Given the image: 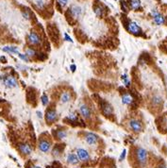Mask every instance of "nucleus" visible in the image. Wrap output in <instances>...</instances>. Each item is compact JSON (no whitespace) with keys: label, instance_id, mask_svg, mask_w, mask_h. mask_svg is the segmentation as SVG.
<instances>
[{"label":"nucleus","instance_id":"1","mask_svg":"<svg viewBox=\"0 0 167 168\" xmlns=\"http://www.w3.org/2000/svg\"><path fill=\"white\" fill-rule=\"evenodd\" d=\"M0 80H1L3 85L6 88L13 89V88L18 87L17 80H16V77H14L12 75H7V74L0 75Z\"/></svg>","mask_w":167,"mask_h":168},{"label":"nucleus","instance_id":"2","mask_svg":"<svg viewBox=\"0 0 167 168\" xmlns=\"http://www.w3.org/2000/svg\"><path fill=\"white\" fill-rule=\"evenodd\" d=\"M148 152L146 149L143 147H138L136 149V160L141 166H144L147 162Z\"/></svg>","mask_w":167,"mask_h":168},{"label":"nucleus","instance_id":"3","mask_svg":"<svg viewBox=\"0 0 167 168\" xmlns=\"http://www.w3.org/2000/svg\"><path fill=\"white\" fill-rule=\"evenodd\" d=\"M44 118H46V122L48 125H51L53 123L57 122L59 120V114L55 109H48L46 111Z\"/></svg>","mask_w":167,"mask_h":168},{"label":"nucleus","instance_id":"4","mask_svg":"<svg viewBox=\"0 0 167 168\" xmlns=\"http://www.w3.org/2000/svg\"><path fill=\"white\" fill-rule=\"evenodd\" d=\"M127 29L129 33H131V34H133V35H136V36L141 35L142 32H143L140 26H139L134 21H129V22H127Z\"/></svg>","mask_w":167,"mask_h":168},{"label":"nucleus","instance_id":"5","mask_svg":"<svg viewBox=\"0 0 167 168\" xmlns=\"http://www.w3.org/2000/svg\"><path fill=\"white\" fill-rule=\"evenodd\" d=\"M79 113L82 116L83 119L90 120L92 118V110L87 104H85V103L80 104L79 107Z\"/></svg>","mask_w":167,"mask_h":168},{"label":"nucleus","instance_id":"6","mask_svg":"<svg viewBox=\"0 0 167 168\" xmlns=\"http://www.w3.org/2000/svg\"><path fill=\"white\" fill-rule=\"evenodd\" d=\"M151 15L153 18V22L157 26H161L165 23V17L159 12L158 10L153 9L151 10Z\"/></svg>","mask_w":167,"mask_h":168},{"label":"nucleus","instance_id":"7","mask_svg":"<svg viewBox=\"0 0 167 168\" xmlns=\"http://www.w3.org/2000/svg\"><path fill=\"white\" fill-rule=\"evenodd\" d=\"M127 125H129V127L133 132L138 133L143 130V124H142V122L138 119H134V118L130 119L129 123H127Z\"/></svg>","mask_w":167,"mask_h":168},{"label":"nucleus","instance_id":"8","mask_svg":"<svg viewBox=\"0 0 167 168\" xmlns=\"http://www.w3.org/2000/svg\"><path fill=\"white\" fill-rule=\"evenodd\" d=\"M27 42H29L31 46H38L42 43V39L38 33H36L34 31H31L29 34L27 35Z\"/></svg>","mask_w":167,"mask_h":168},{"label":"nucleus","instance_id":"9","mask_svg":"<svg viewBox=\"0 0 167 168\" xmlns=\"http://www.w3.org/2000/svg\"><path fill=\"white\" fill-rule=\"evenodd\" d=\"M38 148L41 152L47 153L50 150V148H51V144H50V142L47 139L42 138V139H40V141L38 143Z\"/></svg>","mask_w":167,"mask_h":168},{"label":"nucleus","instance_id":"10","mask_svg":"<svg viewBox=\"0 0 167 168\" xmlns=\"http://www.w3.org/2000/svg\"><path fill=\"white\" fill-rule=\"evenodd\" d=\"M84 140H85L87 144L94 145V144H97L99 137H98V135H96V134L93 133V132H87L84 136Z\"/></svg>","mask_w":167,"mask_h":168},{"label":"nucleus","instance_id":"11","mask_svg":"<svg viewBox=\"0 0 167 168\" xmlns=\"http://www.w3.org/2000/svg\"><path fill=\"white\" fill-rule=\"evenodd\" d=\"M76 154L80 161H88L91 159L90 153L85 148H77L76 150Z\"/></svg>","mask_w":167,"mask_h":168},{"label":"nucleus","instance_id":"12","mask_svg":"<svg viewBox=\"0 0 167 168\" xmlns=\"http://www.w3.org/2000/svg\"><path fill=\"white\" fill-rule=\"evenodd\" d=\"M18 150L20 151L21 154L25 156H29L32 153V147L29 144L27 143H21L18 144Z\"/></svg>","mask_w":167,"mask_h":168},{"label":"nucleus","instance_id":"13","mask_svg":"<svg viewBox=\"0 0 167 168\" xmlns=\"http://www.w3.org/2000/svg\"><path fill=\"white\" fill-rule=\"evenodd\" d=\"M101 110H102L103 114H105L106 116H110V115H113V106H111L107 101H103L102 102V104H101Z\"/></svg>","mask_w":167,"mask_h":168},{"label":"nucleus","instance_id":"14","mask_svg":"<svg viewBox=\"0 0 167 168\" xmlns=\"http://www.w3.org/2000/svg\"><path fill=\"white\" fill-rule=\"evenodd\" d=\"M71 13L72 16L77 19L80 18L81 16L83 15V9L80 6H77V5H74V6L71 7Z\"/></svg>","mask_w":167,"mask_h":168},{"label":"nucleus","instance_id":"15","mask_svg":"<svg viewBox=\"0 0 167 168\" xmlns=\"http://www.w3.org/2000/svg\"><path fill=\"white\" fill-rule=\"evenodd\" d=\"M121 100H122V104L126 105V106H129L133 102V97L129 93V92H125L121 94Z\"/></svg>","mask_w":167,"mask_h":168},{"label":"nucleus","instance_id":"16","mask_svg":"<svg viewBox=\"0 0 167 168\" xmlns=\"http://www.w3.org/2000/svg\"><path fill=\"white\" fill-rule=\"evenodd\" d=\"M53 135L57 140H63L67 137V131L64 128H59V130H54Z\"/></svg>","mask_w":167,"mask_h":168},{"label":"nucleus","instance_id":"17","mask_svg":"<svg viewBox=\"0 0 167 168\" xmlns=\"http://www.w3.org/2000/svg\"><path fill=\"white\" fill-rule=\"evenodd\" d=\"M72 100V94L69 92H63L62 94H60V103L63 104H67L69 103Z\"/></svg>","mask_w":167,"mask_h":168},{"label":"nucleus","instance_id":"18","mask_svg":"<svg viewBox=\"0 0 167 168\" xmlns=\"http://www.w3.org/2000/svg\"><path fill=\"white\" fill-rule=\"evenodd\" d=\"M66 160H67L68 164H72V165H76V164H77L80 161L79 160V158H77V154H74V153H69L67 155V159H66Z\"/></svg>","mask_w":167,"mask_h":168},{"label":"nucleus","instance_id":"19","mask_svg":"<svg viewBox=\"0 0 167 168\" xmlns=\"http://www.w3.org/2000/svg\"><path fill=\"white\" fill-rule=\"evenodd\" d=\"M2 50L4 52H7L10 54H19V49L17 46H4L2 47Z\"/></svg>","mask_w":167,"mask_h":168},{"label":"nucleus","instance_id":"20","mask_svg":"<svg viewBox=\"0 0 167 168\" xmlns=\"http://www.w3.org/2000/svg\"><path fill=\"white\" fill-rule=\"evenodd\" d=\"M93 13L96 15V17L102 18L104 15V7L102 5H96L93 9Z\"/></svg>","mask_w":167,"mask_h":168},{"label":"nucleus","instance_id":"21","mask_svg":"<svg viewBox=\"0 0 167 168\" xmlns=\"http://www.w3.org/2000/svg\"><path fill=\"white\" fill-rule=\"evenodd\" d=\"M130 9L133 10H137L141 8V0H129Z\"/></svg>","mask_w":167,"mask_h":168},{"label":"nucleus","instance_id":"22","mask_svg":"<svg viewBox=\"0 0 167 168\" xmlns=\"http://www.w3.org/2000/svg\"><path fill=\"white\" fill-rule=\"evenodd\" d=\"M25 54L29 57V59L30 58H34L36 57V56L38 55V52L36 51V50L34 48H32V47H27L26 48V51H25Z\"/></svg>","mask_w":167,"mask_h":168},{"label":"nucleus","instance_id":"23","mask_svg":"<svg viewBox=\"0 0 167 168\" xmlns=\"http://www.w3.org/2000/svg\"><path fill=\"white\" fill-rule=\"evenodd\" d=\"M121 80H122V82H123V84L126 87H129L130 86V80H129V76H127V74H123L121 76Z\"/></svg>","mask_w":167,"mask_h":168},{"label":"nucleus","instance_id":"24","mask_svg":"<svg viewBox=\"0 0 167 168\" xmlns=\"http://www.w3.org/2000/svg\"><path fill=\"white\" fill-rule=\"evenodd\" d=\"M66 119L69 120L70 122H77L79 121V115H77L76 113H71L67 115Z\"/></svg>","mask_w":167,"mask_h":168},{"label":"nucleus","instance_id":"25","mask_svg":"<svg viewBox=\"0 0 167 168\" xmlns=\"http://www.w3.org/2000/svg\"><path fill=\"white\" fill-rule=\"evenodd\" d=\"M41 102L43 104V106H44V107H46V106L49 104V97L46 94H43V96L41 97Z\"/></svg>","mask_w":167,"mask_h":168},{"label":"nucleus","instance_id":"26","mask_svg":"<svg viewBox=\"0 0 167 168\" xmlns=\"http://www.w3.org/2000/svg\"><path fill=\"white\" fill-rule=\"evenodd\" d=\"M35 5L38 9L43 10L44 8V5H46V2H44V0H36L35 1Z\"/></svg>","mask_w":167,"mask_h":168},{"label":"nucleus","instance_id":"27","mask_svg":"<svg viewBox=\"0 0 167 168\" xmlns=\"http://www.w3.org/2000/svg\"><path fill=\"white\" fill-rule=\"evenodd\" d=\"M161 102H163V99H161L160 97H159V96L153 97V98H152V103H153L154 105H160Z\"/></svg>","mask_w":167,"mask_h":168},{"label":"nucleus","instance_id":"28","mask_svg":"<svg viewBox=\"0 0 167 168\" xmlns=\"http://www.w3.org/2000/svg\"><path fill=\"white\" fill-rule=\"evenodd\" d=\"M18 58H19L20 60H22L23 61H26V63H29V60H30L25 53H24V54H23V53H19V54H18Z\"/></svg>","mask_w":167,"mask_h":168},{"label":"nucleus","instance_id":"29","mask_svg":"<svg viewBox=\"0 0 167 168\" xmlns=\"http://www.w3.org/2000/svg\"><path fill=\"white\" fill-rule=\"evenodd\" d=\"M60 144H57V147H55L53 149V155L54 156H59L60 153H62L63 149H60Z\"/></svg>","mask_w":167,"mask_h":168},{"label":"nucleus","instance_id":"30","mask_svg":"<svg viewBox=\"0 0 167 168\" xmlns=\"http://www.w3.org/2000/svg\"><path fill=\"white\" fill-rule=\"evenodd\" d=\"M58 3L62 8H64V7H66L68 5L69 0H58Z\"/></svg>","mask_w":167,"mask_h":168},{"label":"nucleus","instance_id":"31","mask_svg":"<svg viewBox=\"0 0 167 168\" xmlns=\"http://www.w3.org/2000/svg\"><path fill=\"white\" fill-rule=\"evenodd\" d=\"M126 156H127V149L124 148L123 150H122V153L121 155L119 156V161H123L126 158Z\"/></svg>","mask_w":167,"mask_h":168},{"label":"nucleus","instance_id":"32","mask_svg":"<svg viewBox=\"0 0 167 168\" xmlns=\"http://www.w3.org/2000/svg\"><path fill=\"white\" fill-rule=\"evenodd\" d=\"M22 15L26 20H29L30 19V13H29V10H23L22 12Z\"/></svg>","mask_w":167,"mask_h":168},{"label":"nucleus","instance_id":"33","mask_svg":"<svg viewBox=\"0 0 167 168\" xmlns=\"http://www.w3.org/2000/svg\"><path fill=\"white\" fill-rule=\"evenodd\" d=\"M63 36H64V39H65V41H67V42H69V43H73V40H72V38L69 36V34L68 33H64L63 34Z\"/></svg>","mask_w":167,"mask_h":168},{"label":"nucleus","instance_id":"34","mask_svg":"<svg viewBox=\"0 0 167 168\" xmlns=\"http://www.w3.org/2000/svg\"><path fill=\"white\" fill-rule=\"evenodd\" d=\"M121 8H122V10H124V12H127V6L126 5L125 1H122L121 2Z\"/></svg>","mask_w":167,"mask_h":168},{"label":"nucleus","instance_id":"35","mask_svg":"<svg viewBox=\"0 0 167 168\" xmlns=\"http://www.w3.org/2000/svg\"><path fill=\"white\" fill-rule=\"evenodd\" d=\"M36 114H37V116H38V118H40V119L43 118V113H41L40 111H36Z\"/></svg>","mask_w":167,"mask_h":168},{"label":"nucleus","instance_id":"36","mask_svg":"<svg viewBox=\"0 0 167 168\" xmlns=\"http://www.w3.org/2000/svg\"><path fill=\"white\" fill-rule=\"evenodd\" d=\"M70 69H71V71H72V72H75V71L77 70V66H76V64H71V66H70Z\"/></svg>","mask_w":167,"mask_h":168},{"label":"nucleus","instance_id":"37","mask_svg":"<svg viewBox=\"0 0 167 168\" xmlns=\"http://www.w3.org/2000/svg\"><path fill=\"white\" fill-rule=\"evenodd\" d=\"M29 168H42L41 166H39V165H35V164H31L29 166Z\"/></svg>","mask_w":167,"mask_h":168},{"label":"nucleus","instance_id":"38","mask_svg":"<svg viewBox=\"0 0 167 168\" xmlns=\"http://www.w3.org/2000/svg\"><path fill=\"white\" fill-rule=\"evenodd\" d=\"M157 168H167L165 165H160V166H158Z\"/></svg>","mask_w":167,"mask_h":168},{"label":"nucleus","instance_id":"39","mask_svg":"<svg viewBox=\"0 0 167 168\" xmlns=\"http://www.w3.org/2000/svg\"><path fill=\"white\" fill-rule=\"evenodd\" d=\"M114 1H116V0H114Z\"/></svg>","mask_w":167,"mask_h":168}]
</instances>
